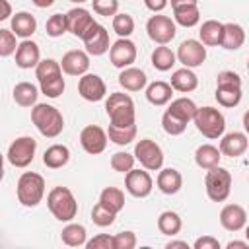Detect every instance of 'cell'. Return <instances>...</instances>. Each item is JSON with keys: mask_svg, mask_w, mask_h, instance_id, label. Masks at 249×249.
Returning <instances> with one entry per match:
<instances>
[{"mask_svg": "<svg viewBox=\"0 0 249 249\" xmlns=\"http://www.w3.org/2000/svg\"><path fill=\"white\" fill-rule=\"evenodd\" d=\"M198 37L200 43L208 45V47H222V39H224V23L216 21V19H206L200 29H198Z\"/></svg>", "mask_w": 249, "mask_h": 249, "instance_id": "cell-25", "label": "cell"}, {"mask_svg": "<svg viewBox=\"0 0 249 249\" xmlns=\"http://www.w3.org/2000/svg\"><path fill=\"white\" fill-rule=\"evenodd\" d=\"M146 82H148L146 72L140 70V68H134V66L123 68L121 74H119V84H121V88H124L126 91H140V89L146 86Z\"/></svg>", "mask_w": 249, "mask_h": 249, "instance_id": "cell-24", "label": "cell"}, {"mask_svg": "<svg viewBox=\"0 0 249 249\" xmlns=\"http://www.w3.org/2000/svg\"><path fill=\"white\" fill-rule=\"evenodd\" d=\"M177 60L187 68H196L206 60V47L196 39H187L177 49Z\"/></svg>", "mask_w": 249, "mask_h": 249, "instance_id": "cell-13", "label": "cell"}, {"mask_svg": "<svg viewBox=\"0 0 249 249\" xmlns=\"http://www.w3.org/2000/svg\"><path fill=\"white\" fill-rule=\"evenodd\" d=\"M107 140H109L107 132H105L101 126H97V124H88V126H84L82 132H80V144H82V148H84L88 154H91V156L101 154V152L107 148Z\"/></svg>", "mask_w": 249, "mask_h": 249, "instance_id": "cell-14", "label": "cell"}, {"mask_svg": "<svg viewBox=\"0 0 249 249\" xmlns=\"http://www.w3.org/2000/svg\"><path fill=\"white\" fill-rule=\"evenodd\" d=\"M66 21H68V31L78 39H84L86 33L97 23L93 19V16L86 8H80V6L66 12Z\"/></svg>", "mask_w": 249, "mask_h": 249, "instance_id": "cell-16", "label": "cell"}, {"mask_svg": "<svg viewBox=\"0 0 249 249\" xmlns=\"http://www.w3.org/2000/svg\"><path fill=\"white\" fill-rule=\"evenodd\" d=\"M12 95H14V101H16L19 107H33V105H37V95H39V91H37V88H35L33 84H29V82H19V84L14 86Z\"/></svg>", "mask_w": 249, "mask_h": 249, "instance_id": "cell-32", "label": "cell"}, {"mask_svg": "<svg viewBox=\"0 0 249 249\" xmlns=\"http://www.w3.org/2000/svg\"><path fill=\"white\" fill-rule=\"evenodd\" d=\"M196 105H195V101L193 99H189V97H177V99H173L171 101V105L167 107V111L171 113V115H175V117H179L181 121H185V123H189V121H193L195 119V113H196Z\"/></svg>", "mask_w": 249, "mask_h": 249, "instance_id": "cell-35", "label": "cell"}, {"mask_svg": "<svg viewBox=\"0 0 249 249\" xmlns=\"http://www.w3.org/2000/svg\"><path fill=\"white\" fill-rule=\"evenodd\" d=\"M16 33L12 29H0V56H10L12 53L18 51V45H16Z\"/></svg>", "mask_w": 249, "mask_h": 249, "instance_id": "cell-45", "label": "cell"}, {"mask_svg": "<svg viewBox=\"0 0 249 249\" xmlns=\"http://www.w3.org/2000/svg\"><path fill=\"white\" fill-rule=\"evenodd\" d=\"M105 111L115 126H132L136 124V111H134V101L128 93L115 91L107 97L105 101Z\"/></svg>", "mask_w": 249, "mask_h": 249, "instance_id": "cell-3", "label": "cell"}, {"mask_svg": "<svg viewBox=\"0 0 249 249\" xmlns=\"http://www.w3.org/2000/svg\"><path fill=\"white\" fill-rule=\"evenodd\" d=\"M245 43V31L239 23H224V39H222V47L226 51H237L241 45Z\"/></svg>", "mask_w": 249, "mask_h": 249, "instance_id": "cell-31", "label": "cell"}, {"mask_svg": "<svg viewBox=\"0 0 249 249\" xmlns=\"http://www.w3.org/2000/svg\"><path fill=\"white\" fill-rule=\"evenodd\" d=\"M70 2H74V4H84V2H88V0H70Z\"/></svg>", "mask_w": 249, "mask_h": 249, "instance_id": "cell-58", "label": "cell"}, {"mask_svg": "<svg viewBox=\"0 0 249 249\" xmlns=\"http://www.w3.org/2000/svg\"><path fill=\"white\" fill-rule=\"evenodd\" d=\"M37 29V19L35 16H31L29 12H18L12 18V31L21 37V39H29Z\"/></svg>", "mask_w": 249, "mask_h": 249, "instance_id": "cell-30", "label": "cell"}, {"mask_svg": "<svg viewBox=\"0 0 249 249\" xmlns=\"http://www.w3.org/2000/svg\"><path fill=\"white\" fill-rule=\"evenodd\" d=\"M247 72H249V58H247Z\"/></svg>", "mask_w": 249, "mask_h": 249, "instance_id": "cell-59", "label": "cell"}, {"mask_svg": "<svg viewBox=\"0 0 249 249\" xmlns=\"http://www.w3.org/2000/svg\"><path fill=\"white\" fill-rule=\"evenodd\" d=\"M171 88L175 91H181V93H189V91H195L196 86H198V78L196 74L191 70V68H179L171 74Z\"/></svg>", "mask_w": 249, "mask_h": 249, "instance_id": "cell-26", "label": "cell"}, {"mask_svg": "<svg viewBox=\"0 0 249 249\" xmlns=\"http://www.w3.org/2000/svg\"><path fill=\"white\" fill-rule=\"evenodd\" d=\"M193 123H195V126H196V130H198L202 136L210 138V140L220 138V136L224 134V130H226V117H224L218 109L208 107V105L196 109Z\"/></svg>", "mask_w": 249, "mask_h": 249, "instance_id": "cell-7", "label": "cell"}, {"mask_svg": "<svg viewBox=\"0 0 249 249\" xmlns=\"http://www.w3.org/2000/svg\"><path fill=\"white\" fill-rule=\"evenodd\" d=\"M47 206L58 222H72L78 212V202L68 187H53L47 195Z\"/></svg>", "mask_w": 249, "mask_h": 249, "instance_id": "cell-4", "label": "cell"}, {"mask_svg": "<svg viewBox=\"0 0 249 249\" xmlns=\"http://www.w3.org/2000/svg\"><path fill=\"white\" fill-rule=\"evenodd\" d=\"M220 158H222V152H220V148H216V146H212V144H202V146H198L196 148V152H195V161H196V165L200 167V169H212V167H216V165H220Z\"/></svg>", "mask_w": 249, "mask_h": 249, "instance_id": "cell-29", "label": "cell"}, {"mask_svg": "<svg viewBox=\"0 0 249 249\" xmlns=\"http://www.w3.org/2000/svg\"><path fill=\"white\" fill-rule=\"evenodd\" d=\"M78 93L86 101L95 103V101H101L105 97L107 86L97 74H84V76H80V82H78Z\"/></svg>", "mask_w": 249, "mask_h": 249, "instance_id": "cell-17", "label": "cell"}, {"mask_svg": "<svg viewBox=\"0 0 249 249\" xmlns=\"http://www.w3.org/2000/svg\"><path fill=\"white\" fill-rule=\"evenodd\" d=\"M204 187H206V195L212 202H224L231 191V173L226 167L216 165L206 171Z\"/></svg>", "mask_w": 249, "mask_h": 249, "instance_id": "cell-8", "label": "cell"}, {"mask_svg": "<svg viewBox=\"0 0 249 249\" xmlns=\"http://www.w3.org/2000/svg\"><path fill=\"white\" fill-rule=\"evenodd\" d=\"M195 249H220V241L212 235H202L195 241Z\"/></svg>", "mask_w": 249, "mask_h": 249, "instance_id": "cell-49", "label": "cell"}, {"mask_svg": "<svg viewBox=\"0 0 249 249\" xmlns=\"http://www.w3.org/2000/svg\"><path fill=\"white\" fill-rule=\"evenodd\" d=\"M173 97V88L171 84L167 82H152L148 88H146V99L156 105V107H161V105H167Z\"/></svg>", "mask_w": 249, "mask_h": 249, "instance_id": "cell-27", "label": "cell"}, {"mask_svg": "<svg viewBox=\"0 0 249 249\" xmlns=\"http://www.w3.org/2000/svg\"><path fill=\"white\" fill-rule=\"evenodd\" d=\"M88 231L82 224H68L62 231H60V239L62 243H66L68 247H82L88 243Z\"/></svg>", "mask_w": 249, "mask_h": 249, "instance_id": "cell-37", "label": "cell"}, {"mask_svg": "<svg viewBox=\"0 0 249 249\" xmlns=\"http://www.w3.org/2000/svg\"><path fill=\"white\" fill-rule=\"evenodd\" d=\"M216 101L222 107H235L241 101V78L231 70H222L216 76Z\"/></svg>", "mask_w": 249, "mask_h": 249, "instance_id": "cell-6", "label": "cell"}, {"mask_svg": "<svg viewBox=\"0 0 249 249\" xmlns=\"http://www.w3.org/2000/svg\"><path fill=\"white\" fill-rule=\"evenodd\" d=\"M86 247L88 249H115V239L109 233H97L86 243Z\"/></svg>", "mask_w": 249, "mask_h": 249, "instance_id": "cell-47", "label": "cell"}, {"mask_svg": "<svg viewBox=\"0 0 249 249\" xmlns=\"http://www.w3.org/2000/svg\"><path fill=\"white\" fill-rule=\"evenodd\" d=\"M165 247H167V249H173V247H183V249H189L187 241H169Z\"/></svg>", "mask_w": 249, "mask_h": 249, "instance_id": "cell-55", "label": "cell"}, {"mask_svg": "<svg viewBox=\"0 0 249 249\" xmlns=\"http://www.w3.org/2000/svg\"><path fill=\"white\" fill-rule=\"evenodd\" d=\"M91 6H93V12L103 16V18H109V16H115L117 10H119V0H91Z\"/></svg>", "mask_w": 249, "mask_h": 249, "instance_id": "cell-46", "label": "cell"}, {"mask_svg": "<svg viewBox=\"0 0 249 249\" xmlns=\"http://www.w3.org/2000/svg\"><path fill=\"white\" fill-rule=\"evenodd\" d=\"M185 4H198V0H171V8L185 6Z\"/></svg>", "mask_w": 249, "mask_h": 249, "instance_id": "cell-53", "label": "cell"}, {"mask_svg": "<svg viewBox=\"0 0 249 249\" xmlns=\"http://www.w3.org/2000/svg\"><path fill=\"white\" fill-rule=\"evenodd\" d=\"M115 212H111L109 208H105L101 202H97L93 208H91V220H93V224L95 226H99V228H107V226H111L113 222H115Z\"/></svg>", "mask_w": 249, "mask_h": 249, "instance_id": "cell-44", "label": "cell"}, {"mask_svg": "<svg viewBox=\"0 0 249 249\" xmlns=\"http://www.w3.org/2000/svg\"><path fill=\"white\" fill-rule=\"evenodd\" d=\"M175 60H177V54L169 47H165V45H160V47H156L152 51V66L156 70H160V72L171 70V66L175 64Z\"/></svg>", "mask_w": 249, "mask_h": 249, "instance_id": "cell-34", "label": "cell"}, {"mask_svg": "<svg viewBox=\"0 0 249 249\" xmlns=\"http://www.w3.org/2000/svg\"><path fill=\"white\" fill-rule=\"evenodd\" d=\"M70 160V150L68 146L64 144H53L45 150L43 154V163L49 167V169H58V167H64Z\"/></svg>", "mask_w": 249, "mask_h": 249, "instance_id": "cell-28", "label": "cell"}, {"mask_svg": "<svg viewBox=\"0 0 249 249\" xmlns=\"http://www.w3.org/2000/svg\"><path fill=\"white\" fill-rule=\"evenodd\" d=\"M35 76L39 80V86H41V91L51 97V99H56L62 95L64 91V78H62V66L60 62H56L54 58H45L37 64L35 68Z\"/></svg>", "mask_w": 249, "mask_h": 249, "instance_id": "cell-1", "label": "cell"}, {"mask_svg": "<svg viewBox=\"0 0 249 249\" xmlns=\"http://www.w3.org/2000/svg\"><path fill=\"white\" fill-rule=\"evenodd\" d=\"M39 62H41L39 45L35 41L23 39L18 45V51H16V66H19L23 70H29V68H37Z\"/></svg>", "mask_w": 249, "mask_h": 249, "instance_id": "cell-21", "label": "cell"}, {"mask_svg": "<svg viewBox=\"0 0 249 249\" xmlns=\"http://www.w3.org/2000/svg\"><path fill=\"white\" fill-rule=\"evenodd\" d=\"M45 31L49 37H62L68 31L66 14H53L45 23Z\"/></svg>", "mask_w": 249, "mask_h": 249, "instance_id": "cell-40", "label": "cell"}, {"mask_svg": "<svg viewBox=\"0 0 249 249\" xmlns=\"http://www.w3.org/2000/svg\"><path fill=\"white\" fill-rule=\"evenodd\" d=\"M0 6H2V14H0V19H8L12 16V6L8 0H0Z\"/></svg>", "mask_w": 249, "mask_h": 249, "instance_id": "cell-51", "label": "cell"}, {"mask_svg": "<svg viewBox=\"0 0 249 249\" xmlns=\"http://www.w3.org/2000/svg\"><path fill=\"white\" fill-rule=\"evenodd\" d=\"M220 224L228 231H239L247 226V212L239 204H226L220 212Z\"/></svg>", "mask_w": 249, "mask_h": 249, "instance_id": "cell-20", "label": "cell"}, {"mask_svg": "<svg viewBox=\"0 0 249 249\" xmlns=\"http://www.w3.org/2000/svg\"><path fill=\"white\" fill-rule=\"evenodd\" d=\"M167 2H169V0H144L146 8H148V10H152L154 14H160L161 10H165Z\"/></svg>", "mask_w": 249, "mask_h": 249, "instance_id": "cell-50", "label": "cell"}, {"mask_svg": "<svg viewBox=\"0 0 249 249\" xmlns=\"http://www.w3.org/2000/svg\"><path fill=\"white\" fill-rule=\"evenodd\" d=\"M60 66H62V72L68 76H84L89 68V56H88V53L74 49L62 56Z\"/></svg>", "mask_w": 249, "mask_h": 249, "instance_id": "cell-19", "label": "cell"}, {"mask_svg": "<svg viewBox=\"0 0 249 249\" xmlns=\"http://www.w3.org/2000/svg\"><path fill=\"white\" fill-rule=\"evenodd\" d=\"M113 31L119 37H128L134 31V19L130 14H115L113 16Z\"/></svg>", "mask_w": 249, "mask_h": 249, "instance_id": "cell-41", "label": "cell"}, {"mask_svg": "<svg viewBox=\"0 0 249 249\" xmlns=\"http://www.w3.org/2000/svg\"><path fill=\"white\" fill-rule=\"evenodd\" d=\"M156 183H158V189H160L163 195H175V193H179L181 187H183V177H181V173H179L177 169L165 167V169H161V171L158 173Z\"/></svg>", "mask_w": 249, "mask_h": 249, "instance_id": "cell-23", "label": "cell"}, {"mask_svg": "<svg viewBox=\"0 0 249 249\" xmlns=\"http://www.w3.org/2000/svg\"><path fill=\"white\" fill-rule=\"evenodd\" d=\"M107 136H109L111 142H115V144H119V146L130 144V142L136 138V124H132V126H115V124L109 123Z\"/></svg>", "mask_w": 249, "mask_h": 249, "instance_id": "cell-39", "label": "cell"}, {"mask_svg": "<svg viewBox=\"0 0 249 249\" xmlns=\"http://www.w3.org/2000/svg\"><path fill=\"white\" fill-rule=\"evenodd\" d=\"M243 128H245V132L249 134V109L243 113Z\"/></svg>", "mask_w": 249, "mask_h": 249, "instance_id": "cell-56", "label": "cell"}, {"mask_svg": "<svg viewBox=\"0 0 249 249\" xmlns=\"http://www.w3.org/2000/svg\"><path fill=\"white\" fill-rule=\"evenodd\" d=\"M16 193H18V200L23 206H29V208L37 206L45 196V179H43V175H39L35 171L21 173L19 179H18Z\"/></svg>", "mask_w": 249, "mask_h": 249, "instance_id": "cell-5", "label": "cell"}, {"mask_svg": "<svg viewBox=\"0 0 249 249\" xmlns=\"http://www.w3.org/2000/svg\"><path fill=\"white\" fill-rule=\"evenodd\" d=\"M173 18H175V23H179L183 27H195L200 21L198 4H185V6L173 8Z\"/></svg>", "mask_w": 249, "mask_h": 249, "instance_id": "cell-33", "label": "cell"}, {"mask_svg": "<svg viewBox=\"0 0 249 249\" xmlns=\"http://www.w3.org/2000/svg\"><path fill=\"white\" fill-rule=\"evenodd\" d=\"M245 237H247V241H249V224L245 226Z\"/></svg>", "mask_w": 249, "mask_h": 249, "instance_id": "cell-57", "label": "cell"}, {"mask_svg": "<svg viewBox=\"0 0 249 249\" xmlns=\"http://www.w3.org/2000/svg\"><path fill=\"white\" fill-rule=\"evenodd\" d=\"M31 123L35 124V128L47 136V138H56L62 128H64V117L62 113L49 105V103H37L31 109Z\"/></svg>", "mask_w": 249, "mask_h": 249, "instance_id": "cell-2", "label": "cell"}, {"mask_svg": "<svg viewBox=\"0 0 249 249\" xmlns=\"http://www.w3.org/2000/svg\"><path fill=\"white\" fill-rule=\"evenodd\" d=\"M82 41H84L86 51H88L89 54H93V56L105 54V53L111 49V47H109V31H107L103 25H99V23H95V25L86 33V37H84Z\"/></svg>", "mask_w": 249, "mask_h": 249, "instance_id": "cell-18", "label": "cell"}, {"mask_svg": "<svg viewBox=\"0 0 249 249\" xmlns=\"http://www.w3.org/2000/svg\"><path fill=\"white\" fill-rule=\"evenodd\" d=\"M99 202L105 208H109L111 212L119 214L124 208V193L121 189H117V187H105L101 191V195H99Z\"/></svg>", "mask_w": 249, "mask_h": 249, "instance_id": "cell-36", "label": "cell"}, {"mask_svg": "<svg viewBox=\"0 0 249 249\" xmlns=\"http://www.w3.org/2000/svg\"><path fill=\"white\" fill-rule=\"evenodd\" d=\"M247 146H249V140H247V134L243 132H228L222 136L220 140V152L224 156H230V158H237V156H243L247 152Z\"/></svg>", "mask_w": 249, "mask_h": 249, "instance_id": "cell-22", "label": "cell"}, {"mask_svg": "<svg viewBox=\"0 0 249 249\" xmlns=\"http://www.w3.org/2000/svg\"><path fill=\"white\" fill-rule=\"evenodd\" d=\"M134 161H136L134 154H128V152H115L111 156V167L124 175L134 167Z\"/></svg>", "mask_w": 249, "mask_h": 249, "instance_id": "cell-43", "label": "cell"}, {"mask_svg": "<svg viewBox=\"0 0 249 249\" xmlns=\"http://www.w3.org/2000/svg\"><path fill=\"white\" fill-rule=\"evenodd\" d=\"M146 31H148V37L158 43V45H167L175 33H177V27H175V21L169 18V16H161V14H156L152 16L148 21H146Z\"/></svg>", "mask_w": 249, "mask_h": 249, "instance_id": "cell-11", "label": "cell"}, {"mask_svg": "<svg viewBox=\"0 0 249 249\" xmlns=\"http://www.w3.org/2000/svg\"><path fill=\"white\" fill-rule=\"evenodd\" d=\"M187 124H189V123L181 121L179 117L171 115V113L165 109V113H163V117H161V126H163V130H165L167 134H171V136H179V134L185 132Z\"/></svg>", "mask_w": 249, "mask_h": 249, "instance_id": "cell-42", "label": "cell"}, {"mask_svg": "<svg viewBox=\"0 0 249 249\" xmlns=\"http://www.w3.org/2000/svg\"><path fill=\"white\" fill-rule=\"evenodd\" d=\"M113 239H115V249H134L136 247V235H134V231L115 233Z\"/></svg>", "mask_w": 249, "mask_h": 249, "instance_id": "cell-48", "label": "cell"}, {"mask_svg": "<svg viewBox=\"0 0 249 249\" xmlns=\"http://www.w3.org/2000/svg\"><path fill=\"white\" fill-rule=\"evenodd\" d=\"M35 150H37V140L35 138L19 136L10 144L6 156H8V161L14 167H27L35 158Z\"/></svg>", "mask_w": 249, "mask_h": 249, "instance_id": "cell-10", "label": "cell"}, {"mask_svg": "<svg viewBox=\"0 0 249 249\" xmlns=\"http://www.w3.org/2000/svg\"><path fill=\"white\" fill-rule=\"evenodd\" d=\"M134 158L140 161V165L148 171H158L163 165V152L160 144H156L150 138H142L134 146Z\"/></svg>", "mask_w": 249, "mask_h": 249, "instance_id": "cell-9", "label": "cell"}, {"mask_svg": "<svg viewBox=\"0 0 249 249\" xmlns=\"http://www.w3.org/2000/svg\"><path fill=\"white\" fill-rule=\"evenodd\" d=\"M37 8H49V6H53L54 4V0H31Z\"/></svg>", "mask_w": 249, "mask_h": 249, "instance_id": "cell-54", "label": "cell"}, {"mask_svg": "<svg viewBox=\"0 0 249 249\" xmlns=\"http://www.w3.org/2000/svg\"><path fill=\"white\" fill-rule=\"evenodd\" d=\"M109 58L115 68H128L136 60V45L128 37H119L109 49Z\"/></svg>", "mask_w": 249, "mask_h": 249, "instance_id": "cell-12", "label": "cell"}, {"mask_svg": "<svg viewBox=\"0 0 249 249\" xmlns=\"http://www.w3.org/2000/svg\"><path fill=\"white\" fill-rule=\"evenodd\" d=\"M124 187H126V191H128L132 196L144 198V196H148V195L152 193L154 181H152V177H150L148 171H144V169H134V167H132V169L124 175Z\"/></svg>", "mask_w": 249, "mask_h": 249, "instance_id": "cell-15", "label": "cell"}, {"mask_svg": "<svg viewBox=\"0 0 249 249\" xmlns=\"http://www.w3.org/2000/svg\"><path fill=\"white\" fill-rule=\"evenodd\" d=\"M183 228V222H181V216L173 210H165L160 214L158 218V230L163 233V235H177Z\"/></svg>", "mask_w": 249, "mask_h": 249, "instance_id": "cell-38", "label": "cell"}, {"mask_svg": "<svg viewBox=\"0 0 249 249\" xmlns=\"http://www.w3.org/2000/svg\"><path fill=\"white\" fill-rule=\"evenodd\" d=\"M226 247L228 249H247L249 247V241H230Z\"/></svg>", "mask_w": 249, "mask_h": 249, "instance_id": "cell-52", "label": "cell"}]
</instances>
